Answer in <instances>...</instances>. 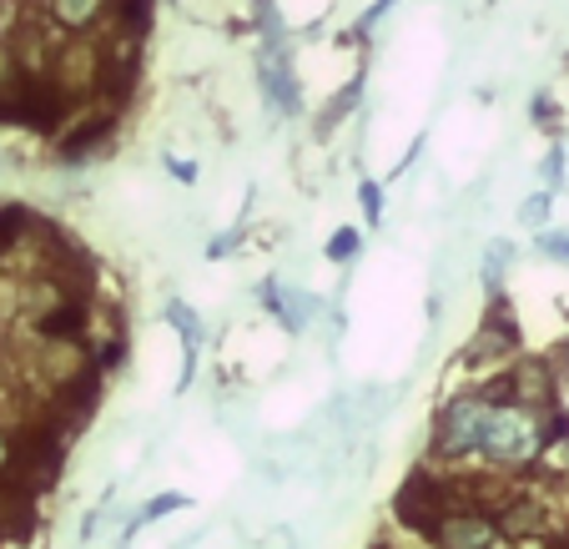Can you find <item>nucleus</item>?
<instances>
[{"label": "nucleus", "instance_id": "nucleus-8", "mask_svg": "<svg viewBox=\"0 0 569 549\" xmlns=\"http://www.w3.org/2000/svg\"><path fill=\"white\" fill-rule=\"evenodd\" d=\"M31 323L46 343H56V338H76L81 328H87V298H66L61 308L41 312V318H31Z\"/></svg>", "mask_w": 569, "mask_h": 549}, {"label": "nucleus", "instance_id": "nucleus-15", "mask_svg": "<svg viewBox=\"0 0 569 549\" xmlns=\"http://www.w3.org/2000/svg\"><path fill=\"white\" fill-rule=\"evenodd\" d=\"M545 212H549V197H535V202H525V222H545Z\"/></svg>", "mask_w": 569, "mask_h": 549}, {"label": "nucleus", "instance_id": "nucleus-14", "mask_svg": "<svg viewBox=\"0 0 569 549\" xmlns=\"http://www.w3.org/2000/svg\"><path fill=\"white\" fill-rule=\"evenodd\" d=\"M187 499L182 495H161V499H151V509H147V519H157V515H167V509H182Z\"/></svg>", "mask_w": 569, "mask_h": 549}, {"label": "nucleus", "instance_id": "nucleus-17", "mask_svg": "<svg viewBox=\"0 0 569 549\" xmlns=\"http://www.w3.org/2000/svg\"><path fill=\"white\" fill-rule=\"evenodd\" d=\"M559 358H565V363H569V343H565V348H559Z\"/></svg>", "mask_w": 569, "mask_h": 549}, {"label": "nucleus", "instance_id": "nucleus-7", "mask_svg": "<svg viewBox=\"0 0 569 549\" xmlns=\"http://www.w3.org/2000/svg\"><path fill=\"white\" fill-rule=\"evenodd\" d=\"M509 399L525 403V409H549L555 403V368L549 363H519L515 373H509Z\"/></svg>", "mask_w": 569, "mask_h": 549}, {"label": "nucleus", "instance_id": "nucleus-18", "mask_svg": "<svg viewBox=\"0 0 569 549\" xmlns=\"http://www.w3.org/2000/svg\"><path fill=\"white\" fill-rule=\"evenodd\" d=\"M378 549H388V545H378Z\"/></svg>", "mask_w": 569, "mask_h": 549}, {"label": "nucleus", "instance_id": "nucleus-3", "mask_svg": "<svg viewBox=\"0 0 569 549\" xmlns=\"http://www.w3.org/2000/svg\"><path fill=\"white\" fill-rule=\"evenodd\" d=\"M483 413H489V399H483V393H463V399H453L449 409H439V419H433V453H439V459L479 453Z\"/></svg>", "mask_w": 569, "mask_h": 549}, {"label": "nucleus", "instance_id": "nucleus-12", "mask_svg": "<svg viewBox=\"0 0 569 549\" xmlns=\"http://www.w3.org/2000/svg\"><path fill=\"white\" fill-rule=\"evenodd\" d=\"M358 202H363L368 222H378V187H373V182H363V187H358Z\"/></svg>", "mask_w": 569, "mask_h": 549}, {"label": "nucleus", "instance_id": "nucleus-5", "mask_svg": "<svg viewBox=\"0 0 569 549\" xmlns=\"http://www.w3.org/2000/svg\"><path fill=\"white\" fill-rule=\"evenodd\" d=\"M429 539L439 549H495L505 535H499V525H495V515H489V509L459 505V509H443V519L433 525Z\"/></svg>", "mask_w": 569, "mask_h": 549}, {"label": "nucleus", "instance_id": "nucleus-9", "mask_svg": "<svg viewBox=\"0 0 569 549\" xmlns=\"http://www.w3.org/2000/svg\"><path fill=\"white\" fill-rule=\"evenodd\" d=\"M495 525L505 539H519L529 535V529L539 525V505L535 499H505V505H495Z\"/></svg>", "mask_w": 569, "mask_h": 549}, {"label": "nucleus", "instance_id": "nucleus-6", "mask_svg": "<svg viewBox=\"0 0 569 549\" xmlns=\"http://www.w3.org/2000/svg\"><path fill=\"white\" fill-rule=\"evenodd\" d=\"M46 16L61 36H97L111 21V0H46Z\"/></svg>", "mask_w": 569, "mask_h": 549}, {"label": "nucleus", "instance_id": "nucleus-1", "mask_svg": "<svg viewBox=\"0 0 569 549\" xmlns=\"http://www.w3.org/2000/svg\"><path fill=\"white\" fill-rule=\"evenodd\" d=\"M545 449V423H539V409H525V403L505 399L489 403L479 429V453L495 463H529Z\"/></svg>", "mask_w": 569, "mask_h": 549}, {"label": "nucleus", "instance_id": "nucleus-4", "mask_svg": "<svg viewBox=\"0 0 569 549\" xmlns=\"http://www.w3.org/2000/svg\"><path fill=\"white\" fill-rule=\"evenodd\" d=\"M449 505H453V489L439 485L429 469H413L393 499V515H398V525H409L413 535H433V525L443 519Z\"/></svg>", "mask_w": 569, "mask_h": 549}, {"label": "nucleus", "instance_id": "nucleus-16", "mask_svg": "<svg viewBox=\"0 0 569 549\" xmlns=\"http://www.w3.org/2000/svg\"><path fill=\"white\" fill-rule=\"evenodd\" d=\"M545 177H549V187H559V151H555V157H549V162H545Z\"/></svg>", "mask_w": 569, "mask_h": 549}, {"label": "nucleus", "instance_id": "nucleus-11", "mask_svg": "<svg viewBox=\"0 0 569 549\" xmlns=\"http://www.w3.org/2000/svg\"><path fill=\"white\" fill-rule=\"evenodd\" d=\"M353 252H358V232H338L333 248H328V258H333V262H348Z\"/></svg>", "mask_w": 569, "mask_h": 549}, {"label": "nucleus", "instance_id": "nucleus-10", "mask_svg": "<svg viewBox=\"0 0 569 549\" xmlns=\"http://www.w3.org/2000/svg\"><path fill=\"white\" fill-rule=\"evenodd\" d=\"M21 31V11H16V0H0V41H11Z\"/></svg>", "mask_w": 569, "mask_h": 549}, {"label": "nucleus", "instance_id": "nucleus-13", "mask_svg": "<svg viewBox=\"0 0 569 549\" xmlns=\"http://www.w3.org/2000/svg\"><path fill=\"white\" fill-rule=\"evenodd\" d=\"M11 453H16V433L0 429V479H6V469H11Z\"/></svg>", "mask_w": 569, "mask_h": 549}, {"label": "nucleus", "instance_id": "nucleus-2", "mask_svg": "<svg viewBox=\"0 0 569 549\" xmlns=\"http://www.w3.org/2000/svg\"><path fill=\"white\" fill-rule=\"evenodd\" d=\"M101 61H107V46H101L97 36H66V41L51 46V56H46L41 81H51L61 97H71L76 107H81V101L97 97V87H101Z\"/></svg>", "mask_w": 569, "mask_h": 549}]
</instances>
